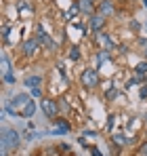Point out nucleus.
<instances>
[{
	"mask_svg": "<svg viewBox=\"0 0 147 156\" xmlns=\"http://www.w3.org/2000/svg\"><path fill=\"white\" fill-rule=\"evenodd\" d=\"M145 6H147V0H145Z\"/></svg>",
	"mask_w": 147,
	"mask_h": 156,
	"instance_id": "nucleus-29",
	"label": "nucleus"
},
{
	"mask_svg": "<svg viewBox=\"0 0 147 156\" xmlns=\"http://www.w3.org/2000/svg\"><path fill=\"white\" fill-rule=\"evenodd\" d=\"M34 38H36L38 44H42V47H53V38H50V34L40 26V23L36 26V34H34Z\"/></svg>",
	"mask_w": 147,
	"mask_h": 156,
	"instance_id": "nucleus-7",
	"label": "nucleus"
},
{
	"mask_svg": "<svg viewBox=\"0 0 147 156\" xmlns=\"http://www.w3.org/2000/svg\"><path fill=\"white\" fill-rule=\"evenodd\" d=\"M91 154H93V156H103V154L97 150V148H91Z\"/></svg>",
	"mask_w": 147,
	"mask_h": 156,
	"instance_id": "nucleus-27",
	"label": "nucleus"
},
{
	"mask_svg": "<svg viewBox=\"0 0 147 156\" xmlns=\"http://www.w3.org/2000/svg\"><path fill=\"white\" fill-rule=\"evenodd\" d=\"M4 82H9V84H13V82H15V78H13V74H9V76H4Z\"/></svg>",
	"mask_w": 147,
	"mask_h": 156,
	"instance_id": "nucleus-24",
	"label": "nucleus"
},
{
	"mask_svg": "<svg viewBox=\"0 0 147 156\" xmlns=\"http://www.w3.org/2000/svg\"><path fill=\"white\" fill-rule=\"evenodd\" d=\"M32 95H34V97H42V91H40V89H32Z\"/></svg>",
	"mask_w": 147,
	"mask_h": 156,
	"instance_id": "nucleus-23",
	"label": "nucleus"
},
{
	"mask_svg": "<svg viewBox=\"0 0 147 156\" xmlns=\"http://www.w3.org/2000/svg\"><path fill=\"white\" fill-rule=\"evenodd\" d=\"M29 101H32V99H29V95H25V93L15 95V97H13V101H11V105H6V112H9V114L19 116V114H21V110H23Z\"/></svg>",
	"mask_w": 147,
	"mask_h": 156,
	"instance_id": "nucleus-4",
	"label": "nucleus"
},
{
	"mask_svg": "<svg viewBox=\"0 0 147 156\" xmlns=\"http://www.w3.org/2000/svg\"><path fill=\"white\" fill-rule=\"evenodd\" d=\"M78 6H80V11H82L84 15H88V17L97 15V11H95V4H93V0H78Z\"/></svg>",
	"mask_w": 147,
	"mask_h": 156,
	"instance_id": "nucleus-11",
	"label": "nucleus"
},
{
	"mask_svg": "<svg viewBox=\"0 0 147 156\" xmlns=\"http://www.w3.org/2000/svg\"><path fill=\"white\" fill-rule=\"evenodd\" d=\"M139 156H147V141L141 146V148H139Z\"/></svg>",
	"mask_w": 147,
	"mask_h": 156,
	"instance_id": "nucleus-22",
	"label": "nucleus"
},
{
	"mask_svg": "<svg viewBox=\"0 0 147 156\" xmlns=\"http://www.w3.org/2000/svg\"><path fill=\"white\" fill-rule=\"evenodd\" d=\"M93 2H95V0H93Z\"/></svg>",
	"mask_w": 147,
	"mask_h": 156,
	"instance_id": "nucleus-30",
	"label": "nucleus"
},
{
	"mask_svg": "<svg viewBox=\"0 0 147 156\" xmlns=\"http://www.w3.org/2000/svg\"><path fill=\"white\" fill-rule=\"evenodd\" d=\"M15 6H17V11H19V17H21V19H32V17H34V6H32L27 0H17V2H15Z\"/></svg>",
	"mask_w": 147,
	"mask_h": 156,
	"instance_id": "nucleus-6",
	"label": "nucleus"
},
{
	"mask_svg": "<svg viewBox=\"0 0 147 156\" xmlns=\"http://www.w3.org/2000/svg\"><path fill=\"white\" fill-rule=\"evenodd\" d=\"M78 13H80V6H78V2H76V4H72V6H70V9L63 13V19H65L67 23H72L74 19H78V17H76Z\"/></svg>",
	"mask_w": 147,
	"mask_h": 156,
	"instance_id": "nucleus-12",
	"label": "nucleus"
},
{
	"mask_svg": "<svg viewBox=\"0 0 147 156\" xmlns=\"http://www.w3.org/2000/svg\"><path fill=\"white\" fill-rule=\"evenodd\" d=\"M99 13H101L103 17L111 15V13H114V2H111V0H103V2L99 4Z\"/></svg>",
	"mask_w": 147,
	"mask_h": 156,
	"instance_id": "nucleus-13",
	"label": "nucleus"
},
{
	"mask_svg": "<svg viewBox=\"0 0 147 156\" xmlns=\"http://www.w3.org/2000/svg\"><path fill=\"white\" fill-rule=\"evenodd\" d=\"M34 112H36V104H34V101H29V104L21 110V114H19V116H21V118H32V116H34Z\"/></svg>",
	"mask_w": 147,
	"mask_h": 156,
	"instance_id": "nucleus-17",
	"label": "nucleus"
},
{
	"mask_svg": "<svg viewBox=\"0 0 147 156\" xmlns=\"http://www.w3.org/2000/svg\"><path fill=\"white\" fill-rule=\"evenodd\" d=\"M86 32H88V26H86L84 21H80V19H74L72 23H67V26H65V34L72 38L74 42H78L80 38H84V36H86Z\"/></svg>",
	"mask_w": 147,
	"mask_h": 156,
	"instance_id": "nucleus-2",
	"label": "nucleus"
},
{
	"mask_svg": "<svg viewBox=\"0 0 147 156\" xmlns=\"http://www.w3.org/2000/svg\"><path fill=\"white\" fill-rule=\"evenodd\" d=\"M55 122H57V125H55V129L50 131L53 135H63V133H67V131H70V125H67L65 120H55Z\"/></svg>",
	"mask_w": 147,
	"mask_h": 156,
	"instance_id": "nucleus-14",
	"label": "nucleus"
},
{
	"mask_svg": "<svg viewBox=\"0 0 147 156\" xmlns=\"http://www.w3.org/2000/svg\"><path fill=\"white\" fill-rule=\"evenodd\" d=\"M70 59H72V61H78V59H80V47H78V44H74V47H72V51H70Z\"/></svg>",
	"mask_w": 147,
	"mask_h": 156,
	"instance_id": "nucleus-21",
	"label": "nucleus"
},
{
	"mask_svg": "<svg viewBox=\"0 0 147 156\" xmlns=\"http://www.w3.org/2000/svg\"><path fill=\"white\" fill-rule=\"evenodd\" d=\"M82 135H84V137H95V135H97V133H95V131H84V133H82Z\"/></svg>",
	"mask_w": 147,
	"mask_h": 156,
	"instance_id": "nucleus-25",
	"label": "nucleus"
},
{
	"mask_svg": "<svg viewBox=\"0 0 147 156\" xmlns=\"http://www.w3.org/2000/svg\"><path fill=\"white\" fill-rule=\"evenodd\" d=\"M19 146V133L15 129H2V156H9L11 150Z\"/></svg>",
	"mask_w": 147,
	"mask_h": 156,
	"instance_id": "nucleus-1",
	"label": "nucleus"
},
{
	"mask_svg": "<svg viewBox=\"0 0 147 156\" xmlns=\"http://www.w3.org/2000/svg\"><path fill=\"white\" fill-rule=\"evenodd\" d=\"M145 97H147V84L141 89V99H145Z\"/></svg>",
	"mask_w": 147,
	"mask_h": 156,
	"instance_id": "nucleus-26",
	"label": "nucleus"
},
{
	"mask_svg": "<svg viewBox=\"0 0 147 156\" xmlns=\"http://www.w3.org/2000/svg\"><path fill=\"white\" fill-rule=\"evenodd\" d=\"M40 108H42V112L49 116V118H55L57 116V112H59V105L55 99H49V97H44L42 101H40Z\"/></svg>",
	"mask_w": 147,
	"mask_h": 156,
	"instance_id": "nucleus-8",
	"label": "nucleus"
},
{
	"mask_svg": "<svg viewBox=\"0 0 147 156\" xmlns=\"http://www.w3.org/2000/svg\"><path fill=\"white\" fill-rule=\"evenodd\" d=\"M80 84L86 89V91H93L99 87V72L95 68H86L82 74H80Z\"/></svg>",
	"mask_w": 147,
	"mask_h": 156,
	"instance_id": "nucleus-3",
	"label": "nucleus"
},
{
	"mask_svg": "<svg viewBox=\"0 0 147 156\" xmlns=\"http://www.w3.org/2000/svg\"><path fill=\"white\" fill-rule=\"evenodd\" d=\"M145 57H147V47H145Z\"/></svg>",
	"mask_w": 147,
	"mask_h": 156,
	"instance_id": "nucleus-28",
	"label": "nucleus"
},
{
	"mask_svg": "<svg viewBox=\"0 0 147 156\" xmlns=\"http://www.w3.org/2000/svg\"><path fill=\"white\" fill-rule=\"evenodd\" d=\"M109 59H111V53H109V51H99L97 55H95V63H97V66H103V63H107Z\"/></svg>",
	"mask_w": 147,
	"mask_h": 156,
	"instance_id": "nucleus-15",
	"label": "nucleus"
},
{
	"mask_svg": "<svg viewBox=\"0 0 147 156\" xmlns=\"http://www.w3.org/2000/svg\"><path fill=\"white\" fill-rule=\"evenodd\" d=\"M103 27H105V17H103L101 13L93 15V17H91V21H88V30H91V32H95V34H99Z\"/></svg>",
	"mask_w": 147,
	"mask_h": 156,
	"instance_id": "nucleus-10",
	"label": "nucleus"
},
{
	"mask_svg": "<svg viewBox=\"0 0 147 156\" xmlns=\"http://www.w3.org/2000/svg\"><path fill=\"white\" fill-rule=\"evenodd\" d=\"M0 68H2V76H9V74H11V61H9V57H6V55H2Z\"/></svg>",
	"mask_w": 147,
	"mask_h": 156,
	"instance_id": "nucleus-18",
	"label": "nucleus"
},
{
	"mask_svg": "<svg viewBox=\"0 0 147 156\" xmlns=\"http://www.w3.org/2000/svg\"><path fill=\"white\" fill-rule=\"evenodd\" d=\"M95 42L101 47V51H114V49H116V42H114L107 34H103V32L95 34Z\"/></svg>",
	"mask_w": 147,
	"mask_h": 156,
	"instance_id": "nucleus-5",
	"label": "nucleus"
},
{
	"mask_svg": "<svg viewBox=\"0 0 147 156\" xmlns=\"http://www.w3.org/2000/svg\"><path fill=\"white\" fill-rule=\"evenodd\" d=\"M118 95H120V89H118V87H109V89L105 91V99H107V101H114Z\"/></svg>",
	"mask_w": 147,
	"mask_h": 156,
	"instance_id": "nucleus-19",
	"label": "nucleus"
},
{
	"mask_svg": "<svg viewBox=\"0 0 147 156\" xmlns=\"http://www.w3.org/2000/svg\"><path fill=\"white\" fill-rule=\"evenodd\" d=\"M135 74H137V76H147V59L145 61H139V63L135 66Z\"/></svg>",
	"mask_w": 147,
	"mask_h": 156,
	"instance_id": "nucleus-20",
	"label": "nucleus"
},
{
	"mask_svg": "<svg viewBox=\"0 0 147 156\" xmlns=\"http://www.w3.org/2000/svg\"><path fill=\"white\" fill-rule=\"evenodd\" d=\"M40 84H42V78L40 76H27L25 78V87H29V89H40Z\"/></svg>",
	"mask_w": 147,
	"mask_h": 156,
	"instance_id": "nucleus-16",
	"label": "nucleus"
},
{
	"mask_svg": "<svg viewBox=\"0 0 147 156\" xmlns=\"http://www.w3.org/2000/svg\"><path fill=\"white\" fill-rule=\"evenodd\" d=\"M38 47H40V44H38V40H36L34 36H32V38H25L23 44H21V53H23L25 57H34L36 51H38Z\"/></svg>",
	"mask_w": 147,
	"mask_h": 156,
	"instance_id": "nucleus-9",
	"label": "nucleus"
}]
</instances>
